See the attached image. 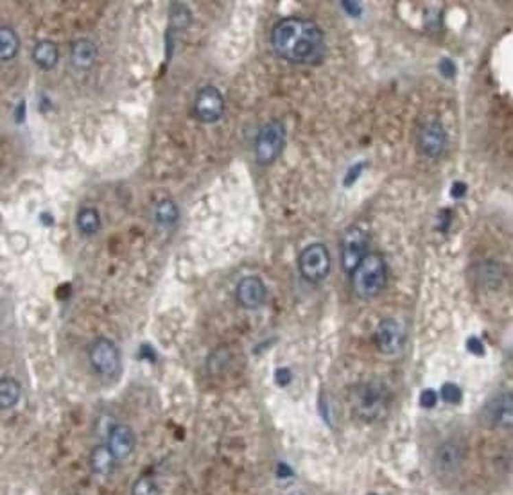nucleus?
<instances>
[{
    "mask_svg": "<svg viewBox=\"0 0 513 495\" xmlns=\"http://www.w3.org/2000/svg\"><path fill=\"white\" fill-rule=\"evenodd\" d=\"M271 45L284 60L296 65H319L327 54L323 31L312 20L287 16L275 23Z\"/></svg>",
    "mask_w": 513,
    "mask_h": 495,
    "instance_id": "1",
    "label": "nucleus"
},
{
    "mask_svg": "<svg viewBox=\"0 0 513 495\" xmlns=\"http://www.w3.org/2000/svg\"><path fill=\"white\" fill-rule=\"evenodd\" d=\"M384 284H386V262L383 255L368 253L352 273L354 291L359 298L370 300L383 291Z\"/></svg>",
    "mask_w": 513,
    "mask_h": 495,
    "instance_id": "2",
    "label": "nucleus"
},
{
    "mask_svg": "<svg viewBox=\"0 0 513 495\" xmlns=\"http://www.w3.org/2000/svg\"><path fill=\"white\" fill-rule=\"evenodd\" d=\"M354 409L361 418L365 420H377L388 409V391L377 382H365L356 388V393L352 397Z\"/></svg>",
    "mask_w": 513,
    "mask_h": 495,
    "instance_id": "3",
    "label": "nucleus"
},
{
    "mask_svg": "<svg viewBox=\"0 0 513 495\" xmlns=\"http://www.w3.org/2000/svg\"><path fill=\"white\" fill-rule=\"evenodd\" d=\"M286 146V128L280 121H269L260 128L255 140V158L260 165L273 163Z\"/></svg>",
    "mask_w": 513,
    "mask_h": 495,
    "instance_id": "4",
    "label": "nucleus"
},
{
    "mask_svg": "<svg viewBox=\"0 0 513 495\" xmlns=\"http://www.w3.org/2000/svg\"><path fill=\"white\" fill-rule=\"evenodd\" d=\"M88 359L101 379L113 380L120 373V352L111 339L99 338L90 345Z\"/></svg>",
    "mask_w": 513,
    "mask_h": 495,
    "instance_id": "5",
    "label": "nucleus"
},
{
    "mask_svg": "<svg viewBox=\"0 0 513 495\" xmlns=\"http://www.w3.org/2000/svg\"><path fill=\"white\" fill-rule=\"evenodd\" d=\"M467 459V447L459 440H447L440 445L433 459V468L440 481L454 479Z\"/></svg>",
    "mask_w": 513,
    "mask_h": 495,
    "instance_id": "6",
    "label": "nucleus"
},
{
    "mask_svg": "<svg viewBox=\"0 0 513 495\" xmlns=\"http://www.w3.org/2000/svg\"><path fill=\"white\" fill-rule=\"evenodd\" d=\"M298 269L301 277L310 284L323 282L330 273V253L321 242L307 246L298 257Z\"/></svg>",
    "mask_w": 513,
    "mask_h": 495,
    "instance_id": "7",
    "label": "nucleus"
},
{
    "mask_svg": "<svg viewBox=\"0 0 513 495\" xmlns=\"http://www.w3.org/2000/svg\"><path fill=\"white\" fill-rule=\"evenodd\" d=\"M366 248H368V237H366L365 230H361L359 227L348 228L343 233L341 239V264L343 269L348 275H352L357 269V266L365 260Z\"/></svg>",
    "mask_w": 513,
    "mask_h": 495,
    "instance_id": "8",
    "label": "nucleus"
},
{
    "mask_svg": "<svg viewBox=\"0 0 513 495\" xmlns=\"http://www.w3.org/2000/svg\"><path fill=\"white\" fill-rule=\"evenodd\" d=\"M375 347L384 356H395L402 350L406 343V330L404 325L395 318L383 319L374 334Z\"/></svg>",
    "mask_w": 513,
    "mask_h": 495,
    "instance_id": "9",
    "label": "nucleus"
},
{
    "mask_svg": "<svg viewBox=\"0 0 513 495\" xmlns=\"http://www.w3.org/2000/svg\"><path fill=\"white\" fill-rule=\"evenodd\" d=\"M196 117L205 124L218 122L225 113V99L216 87H203L196 95Z\"/></svg>",
    "mask_w": 513,
    "mask_h": 495,
    "instance_id": "10",
    "label": "nucleus"
},
{
    "mask_svg": "<svg viewBox=\"0 0 513 495\" xmlns=\"http://www.w3.org/2000/svg\"><path fill=\"white\" fill-rule=\"evenodd\" d=\"M416 146L418 151L427 158H436L444 153L447 146V133L442 122L429 121L422 126L416 135Z\"/></svg>",
    "mask_w": 513,
    "mask_h": 495,
    "instance_id": "11",
    "label": "nucleus"
},
{
    "mask_svg": "<svg viewBox=\"0 0 513 495\" xmlns=\"http://www.w3.org/2000/svg\"><path fill=\"white\" fill-rule=\"evenodd\" d=\"M268 289L259 277H244L237 286V300L244 309H259L266 301Z\"/></svg>",
    "mask_w": 513,
    "mask_h": 495,
    "instance_id": "12",
    "label": "nucleus"
},
{
    "mask_svg": "<svg viewBox=\"0 0 513 495\" xmlns=\"http://www.w3.org/2000/svg\"><path fill=\"white\" fill-rule=\"evenodd\" d=\"M486 417L492 426L501 429H512L513 427V395L501 393L494 397L486 406Z\"/></svg>",
    "mask_w": 513,
    "mask_h": 495,
    "instance_id": "13",
    "label": "nucleus"
},
{
    "mask_svg": "<svg viewBox=\"0 0 513 495\" xmlns=\"http://www.w3.org/2000/svg\"><path fill=\"white\" fill-rule=\"evenodd\" d=\"M108 447L119 461L130 458L135 450V433L124 424H117L108 433Z\"/></svg>",
    "mask_w": 513,
    "mask_h": 495,
    "instance_id": "14",
    "label": "nucleus"
},
{
    "mask_svg": "<svg viewBox=\"0 0 513 495\" xmlns=\"http://www.w3.org/2000/svg\"><path fill=\"white\" fill-rule=\"evenodd\" d=\"M119 459L113 456L108 445H98L90 452V467L99 476H110L115 470V463Z\"/></svg>",
    "mask_w": 513,
    "mask_h": 495,
    "instance_id": "15",
    "label": "nucleus"
},
{
    "mask_svg": "<svg viewBox=\"0 0 513 495\" xmlns=\"http://www.w3.org/2000/svg\"><path fill=\"white\" fill-rule=\"evenodd\" d=\"M58 56H60L58 45L54 42H51V40H42L33 49L34 63L43 70L54 69L56 63H58Z\"/></svg>",
    "mask_w": 513,
    "mask_h": 495,
    "instance_id": "16",
    "label": "nucleus"
},
{
    "mask_svg": "<svg viewBox=\"0 0 513 495\" xmlns=\"http://www.w3.org/2000/svg\"><path fill=\"white\" fill-rule=\"evenodd\" d=\"M98 56V49L90 40H78L72 45V61L78 69H88L92 67L93 60Z\"/></svg>",
    "mask_w": 513,
    "mask_h": 495,
    "instance_id": "17",
    "label": "nucleus"
},
{
    "mask_svg": "<svg viewBox=\"0 0 513 495\" xmlns=\"http://www.w3.org/2000/svg\"><path fill=\"white\" fill-rule=\"evenodd\" d=\"M22 397V388H20L19 380L13 377H2L0 380V406L2 409H11L19 404Z\"/></svg>",
    "mask_w": 513,
    "mask_h": 495,
    "instance_id": "18",
    "label": "nucleus"
},
{
    "mask_svg": "<svg viewBox=\"0 0 513 495\" xmlns=\"http://www.w3.org/2000/svg\"><path fill=\"white\" fill-rule=\"evenodd\" d=\"M20 49V38L19 34L14 33L11 27H2L0 29V58L2 61H10L13 60L14 56L19 54Z\"/></svg>",
    "mask_w": 513,
    "mask_h": 495,
    "instance_id": "19",
    "label": "nucleus"
},
{
    "mask_svg": "<svg viewBox=\"0 0 513 495\" xmlns=\"http://www.w3.org/2000/svg\"><path fill=\"white\" fill-rule=\"evenodd\" d=\"M78 228L83 235H93L98 233L99 227H101V219L95 209H81L78 214Z\"/></svg>",
    "mask_w": 513,
    "mask_h": 495,
    "instance_id": "20",
    "label": "nucleus"
},
{
    "mask_svg": "<svg viewBox=\"0 0 513 495\" xmlns=\"http://www.w3.org/2000/svg\"><path fill=\"white\" fill-rule=\"evenodd\" d=\"M178 207L172 199H162L155 209V219L160 227H172L178 221Z\"/></svg>",
    "mask_w": 513,
    "mask_h": 495,
    "instance_id": "21",
    "label": "nucleus"
},
{
    "mask_svg": "<svg viewBox=\"0 0 513 495\" xmlns=\"http://www.w3.org/2000/svg\"><path fill=\"white\" fill-rule=\"evenodd\" d=\"M131 495H158V485L153 477L142 476L135 481Z\"/></svg>",
    "mask_w": 513,
    "mask_h": 495,
    "instance_id": "22",
    "label": "nucleus"
},
{
    "mask_svg": "<svg viewBox=\"0 0 513 495\" xmlns=\"http://www.w3.org/2000/svg\"><path fill=\"white\" fill-rule=\"evenodd\" d=\"M440 395H442V400H445V402H448V404H459L463 397L461 389H459L456 384H453V382H445V384L442 386Z\"/></svg>",
    "mask_w": 513,
    "mask_h": 495,
    "instance_id": "23",
    "label": "nucleus"
},
{
    "mask_svg": "<svg viewBox=\"0 0 513 495\" xmlns=\"http://www.w3.org/2000/svg\"><path fill=\"white\" fill-rule=\"evenodd\" d=\"M440 72L442 76H445L447 79H453L456 76V65H454L453 60H448V58H444V60L440 61Z\"/></svg>",
    "mask_w": 513,
    "mask_h": 495,
    "instance_id": "24",
    "label": "nucleus"
},
{
    "mask_svg": "<svg viewBox=\"0 0 513 495\" xmlns=\"http://www.w3.org/2000/svg\"><path fill=\"white\" fill-rule=\"evenodd\" d=\"M436 402H438V395H436L433 389H426V391H422V397H420L422 407L431 409V407L436 406Z\"/></svg>",
    "mask_w": 513,
    "mask_h": 495,
    "instance_id": "25",
    "label": "nucleus"
},
{
    "mask_svg": "<svg viewBox=\"0 0 513 495\" xmlns=\"http://www.w3.org/2000/svg\"><path fill=\"white\" fill-rule=\"evenodd\" d=\"M291 379H293V373L289 368H278V370L275 371V380H277L280 386H287L289 382H291Z\"/></svg>",
    "mask_w": 513,
    "mask_h": 495,
    "instance_id": "26",
    "label": "nucleus"
},
{
    "mask_svg": "<svg viewBox=\"0 0 513 495\" xmlns=\"http://www.w3.org/2000/svg\"><path fill=\"white\" fill-rule=\"evenodd\" d=\"M467 348L470 350V354H476V356H485V345L479 341L477 338H468Z\"/></svg>",
    "mask_w": 513,
    "mask_h": 495,
    "instance_id": "27",
    "label": "nucleus"
},
{
    "mask_svg": "<svg viewBox=\"0 0 513 495\" xmlns=\"http://www.w3.org/2000/svg\"><path fill=\"white\" fill-rule=\"evenodd\" d=\"M361 171H363V163H357V165L350 167V171H348L347 178H345V185L350 187L352 183H354V181H356L357 178H359Z\"/></svg>",
    "mask_w": 513,
    "mask_h": 495,
    "instance_id": "28",
    "label": "nucleus"
},
{
    "mask_svg": "<svg viewBox=\"0 0 513 495\" xmlns=\"http://www.w3.org/2000/svg\"><path fill=\"white\" fill-rule=\"evenodd\" d=\"M467 190H468L467 183H463V181H456V183L451 187V196H453V198L459 199V198H463V196L467 194Z\"/></svg>",
    "mask_w": 513,
    "mask_h": 495,
    "instance_id": "29",
    "label": "nucleus"
},
{
    "mask_svg": "<svg viewBox=\"0 0 513 495\" xmlns=\"http://www.w3.org/2000/svg\"><path fill=\"white\" fill-rule=\"evenodd\" d=\"M341 8H345V11H347L350 16H361V13H363V10H361V4H357V2H341Z\"/></svg>",
    "mask_w": 513,
    "mask_h": 495,
    "instance_id": "30",
    "label": "nucleus"
},
{
    "mask_svg": "<svg viewBox=\"0 0 513 495\" xmlns=\"http://www.w3.org/2000/svg\"><path fill=\"white\" fill-rule=\"evenodd\" d=\"M23 117H25V102H19V106L14 108V121L22 122L23 121Z\"/></svg>",
    "mask_w": 513,
    "mask_h": 495,
    "instance_id": "31",
    "label": "nucleus"
},
{
    "mask_svg": "<svg viewBox=\"0 0 513 495\" xmlns=\"http://www.w3.org/2000/svg\"><path fill=\"white\" fill-rule=\"evenodd\" d=\"M40 219H42V221L45 222V227H51L52 222H54V219H52L51 216H49V214H42V216H40Z\"/></svg>",
    "mask_w": 513,
    "mask_h": 495,
    "instance_id": "32",
    "label": "nucleus"
},
{
    "mask_svg": "<svg viewBox=\"0 0 513 495\" xmlns=\"http://www.w3.org/2000/svg\"><path fill=\"white\" fill-rule=\"evenodd\" d=\"M370 495H375V494H370Z\"/></svg>",
    "mask_w": 513,
    "mask_h": 495,
    "instance_id": "33",
    "label": "nucleus"
}]
</instances>
